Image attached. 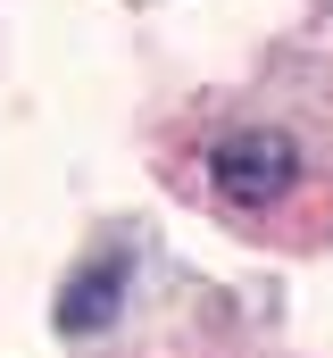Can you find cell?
I'll return each instance as SVG.
<instances>
[{"mask_svg":"<svg viewBox=\"0 0 333 358\" xmlns=\"http://www.w3.org/2000/svg\"><path fill=\"white\" fill-rule=\"evenodd\" d=\"M125 283H134V267H125V250H100L92 267L67 275V292H59V334H108L117 325V308H125Z\"/></svg>","mask_w":333,"mask_h":358,"instance_id":"cell-2","label":"cell"},{"mask_svg":"<svg viewBox=\"0 0 333 358\" xmlns=\"http://www.w3.org/2000/svg\"><path fill=\"white\" fill-rule=\"evenodd\" d=\"M208 183H217L225 208L267 217V208L292 200V183H300V142L275 134V125H242V134H225V142L208 150Z\"/></svg>","mask_w":333,"mask_h":358,"instance_id":"cell-1","label":"cell"}]
</instances>
